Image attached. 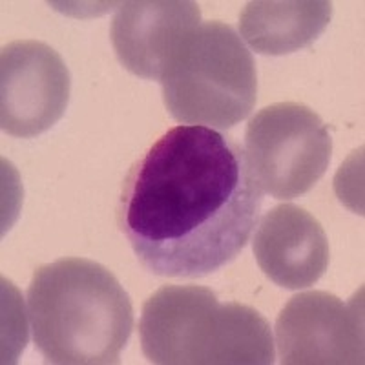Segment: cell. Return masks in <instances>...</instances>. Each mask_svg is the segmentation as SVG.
<instances>
[{
	"label": "cell",
	"mask_w": 365,
	"mask_h": 365,
	"mask_svg": "<svg viewBox=\"0 0 365 365\" xmlns=\"http://www.w3.org/2000/svg\"><path fill=\"white\" fill-rule=\"evenodd\" d=\"M262 205V187L232 137L179 125L130 168L117 225L148 272L205 278L245 249Z\"/></svg>",
	"instance_id": "1"
},
{
	"label": "cell",
	"mask_w": 365,
	"mask_h": 365,
	"mask_svg": "<svg viewBox=\"0 0 365 365\" xmlns=\"http://www.w3.org/2000/svg\"><path fill=\"white\" fill-rule=\"evenodd\" d=\"M28 314L35 347L48 364H119L133 331L125 287L86 257L38 267L28 289Z\"/></svg>",
	"instance_id": "2"
},
{
	"label": "cell",
	"mask_w": 365,
	"mask_h": 365,
	"mask_svg": "<svg viewBox=\"0 0 365 365\" xmlns=\"http://www.w3.org/2000/svg\"><path fill=\"white\" fill-rule=\"evenodd\" d=\"M141 347L159 365H270V324L256 309L220 303L205 287L166 285L143 305Z\"/></svg>",
	"instance_id": "3"
},
{
	"label": "cell",
	"mask_w": 365,
	"mask_h": 365,
	"mask_svg": "<svg viewBox=\"0 0 365 365\" xmlns=\"http://www.w3.org/2000/svg\"><path fill=\"white\" fill-rule=\"evenodd\" d=\"M163 101L181 125L227 130L249 117L257 97L252 53L232 26L190 29L163 68Z\"/></svg>",
	"instance_id": "4"
},
{
	"label": "cell",
	"mask_w": 365,
	"mask_h": 365,
	"mask_svg": "<svg viewBox=\"0 0 365 365\" xmlns=\"http://www.w3.org/2000/svg\"><path fill=\"white\" fill-rule=\"evenodd\" d=\"M245 148L262 190L276 200H294L327 172L332 139L314 110L289 101L265 106L249 120Z\"/></svg>",
	"instance_id": "5"
},
{
	"label": "cell",
	"mask_w": 365,
	"mask_h": 365,
	"mask_svg": "<svg viewBox=\"0 0 365 365\" xmlns=\"http://www.w3.org/2000/svg\"><path fill=\"white\" fill-rule=\"evenodd\" d=\"M71 77L63 57L38 41H15L0 53V125L21 139L48 132L70 103Z\"/></svg>",
	"instance_id": "6"
},
{
	"label": "cell",
	"mask_w": 365,
	"mask_h": 365,
	"mask_svg": "<svg viewBox=\"0 0 365 365\" xmlns=\"http://www.w3.org/2000/svg\"><path fill=\"white\" fill-rule=\"evenodd\" d=\"M364 302L345 303L325 291L289 299L276 319V345L283 365L364 364Z\"/></svg>",
	"instance_id": "7"
},
{
	"label": "cell",
	"mask_w": 365,
	"mask_h": 365,
	"mask_svg": "<svg viewBox=\"0 0 365 365\" xmlns=\"http://www.w3.org/2000/svg\"><path fill=\"white\" fill-rule=\"evenodd\" d=\"M252 250L267 278L289 291L314 285L331 257L324 227L305 208L291 203L270 208L257 221Z\"/></svg>",
	"instance_id": "8"
},
{
	"label": "cell",
	"mask_w": 365,
	"mask_h": 365,
	"mask_svg": "<svg viewBox=\"0 0 365 365\" xmlns=\"http://www.w3.org/2000/svg\"><path fill=\"white\" fill-rule=\"evenodd\" d=\"M200 24V4L190 0H132L117 9L110 37L130 73L159 81L178 42Z\"/></svg>",
	"instance_id": "9"
},
{
	"label": "cell",
	"mask_w": 365,
	"mask_h": 365,
	"mask_svg": "<svg viewBox=\"0 0 365 365\" xmlns=\"http://www.w3.org/2000/svg\"><path fill=\"white\" fill-rule=\"evenodd\" d=\"M331 17L327 0H252L240 15V37L256 53L289 55L322 37Z\"/></svg>",
	"instance_id": "10"
}]
</instances>
